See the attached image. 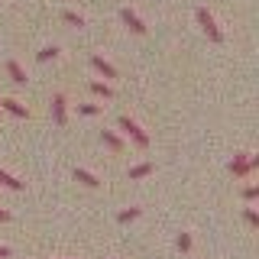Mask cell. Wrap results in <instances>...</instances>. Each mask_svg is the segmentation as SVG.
I'll list each match as a JSON object with an SVG mask.
<instances>
[{"mask_svg": "<svg viewBox=\"0 0 259 259\" xmlns=\"http://www.w3.org/2000/svg\"><path fill=\"white\" fill-rule=\"evenodd\" d=\"M194 16H198V26L207 32V39H210V42H217V46H221V42H224V32H221V26H217L214 13H210L207 7H198V13H194Z\"/></svg>", "mask_w": 259, "mask_h": 259, "instance_id": "1", "label": "cell"}, {"mask_svg": "<svg viewBox=\"0 0 259 259\" xmlns=\"http://www.w3.org/2000/svg\"><path fill=\"white\" fill-rule=\"evenodd\" d=\"M120 130H123L130 140L140 146V149H146V146H149V136H146V130H143L140 123H136L133 117H120Z\"/></svg>", "mask_w": 259, "mask_h": 259, "instance_id": "2", "label": "cell"}, {"mask_svg": "<svg viewBox=\"0 0 259 259\" xmlns=\"http://www.w3.org/2000/svg\"><path fill=\"white\" fill-rule=\"evenodd\" d=\"M120 20H123L126 26H130V32H136V36H146V29H149V26L140 20V16H136V10H130V7H123V10H120Z\"/></svg>", "mask_w": 259, "mask_h": 259, "instance_id": "3", "label": "cell"}, {"mask_svg": "<svg viewBox=\"0 0 259 259\" xmlns=\"http://www.w3.org/2000/svg\"><path fill=\"white\" fill-rule=\"evenodd\" d=\"M230 172H233V178L253 175V168H249V152H237V156L230 159Z\"/></svg>", "mask_w": 259, "mask_h": 259, "instance_id": "4", "label": "cell"}, {"mask_svg": "<svg viewBox=\"0 0 259 259\" xmlns=\"http://www.w3.org/2000/svg\"><path fill=\"white\" fill-rule=\"evenodd\" d=\"M52 120H55V126H65V123H68V107H65V94H55V97H52Z\"/></svg>", "mask_w": 259, "mask_h": 259, "instance_id": "5", "label": "cell"}, {"mask_svg": "<svg viewBox=\"0 0 259 259\" xmlns=\"http://www.w3.org/2000/svg\"><path fill=\"white\" fill-rule=\"evenodd\" d=\"M0 107H4L7 113H13V117H29L26 104H20L16 97H4V101H0Z\"/></svg>", "mask_w": 259, "mask_h": 259, "instance_id": "6", "label": "cell"}, {"mask_svg": "<svg viewBox=\"0 0 259 259\" xmlns=\"http://www.w3.org/2000/svg\"><path fill=\"white\" fill-rule=\"evenodd\" d=\"M7 75H10V81H13V84H26V71H23V65L20 62H16V59H10V62H7Z\"/></svg>", "mask_w": 259, "mask_h": 259, "instance_id": "7", "label": "cell"}, {"mask_svg": "<svg viewBox=\"0 0 259 259\" xmlns=\"http://www.w3.org/2000/svg\"><path fill=\"white\" fill-rule=\"evenodd\" d=\"M101 143L107 146L110 152H123V140H120L117 133H110V130H101Z\"/></svg>", "mask_w": 259, "mask_h": 259, "instance_id": "8", "label": "cell"}, {"mask_svg": "<svg viewBox=\"0 0 259 259\" xmlns=\"http://www.w3.org/2000/svg\"><path fill=\"white\" fill-rule=\"evenodd\" d=\"M91 65H94V71H101L104 78H117V68H113L110 62H104V55H91Z\"/></svg>", "mask_w": 259, "mask_h": 259, "instance_id": "9", "label": "cell"}, {"mask_svg": "<svg viewBox=\"0 0 259 259\" xmlns=\"http://www.w3.org/2000/svg\"><path fill=\"white\" fill-rule=\"evenodd\" d=\"M0 185H4V188H10V191H23V188H26V182H20V178L10 175L7 168H0Z\"/></svg>", "mask_w": 259, "mask_h": 259, "instance_id": "10", "label": "cell"}, {"mask_svg": "<svg viewBox=\"0 0 259 259\" xmlns=\"http://www.w3.org/2000/svg\"><path fill=\"white\" fill-rule=\"evenodd\" d=\"M146 175H152V162H140V165L130 168V182H140V178H146Z\"/></svg>", "mask_w": 259, "mask_h": 259, "instance_id": "11", "label": "cell"}, {"mask_svg": "<svg viewBox=\"0 0 259 259\" xmlns=\"http://www.w3.org/2000/svg\"><path fill=\"white\" fill-rule=\"evenodd\" d=\"M75 178H78L81 185H88V188H97V185H101V182H97V175L88 172V168H75Z\"/></svg>", "mask_w": 259, "mask_h": 259, "instance_id": "12", "label": "cell"}, {"mask_svg": "<svg viewBox=\"0 0 259 259\" xmlns=\"http://www.w3.org/2000/svg\"><path fill=\"white\" fill-rule=\"evenodd\" d=\"M91 91L97 97H104V101H110V97H113V88L107 84V81H91Z\"/></svg>", "mask_w": 259, "mask_h": 259, "instance_id": "13", "label": "cell"}, {"mask_svg": "<svg viewBox=\"0 0 259 259\" xmlns=\"http://www.w3.org/2000/svg\"><path fill=\"white\" fill-rule=\"evenodd\" d=\"M140 214H143V207H126V210H120V214H117V221L120 224H130V221H136Z\"/></svg>", "mask_w": 259, "mask_h": 259, "instance_id": "14", "label": "cell"}, {"mask_svg": "<svg viewBox=\"0 0 259 259\" xmlns=\"http://www.w3.org/2000/svg\"><path fill=\"white\" fill-rule=\"evenodd\" d=\"M62 20H65V23H71V26H78V29L84 26V16L75 13V10H65V13H62Z\"/></svg>", "mask_w": 259, "mask_h": 259, "instance_id": "15", "label": "cell"}, {"mask_svg": "<svg viewBox=\"0 0 259 259\" xmlns=\"http://www.w3.org/2000/svg\"><path fill=\"white\" fill-rule=\"evenodd\" d=\"M49 59H59V49H55V46H46L42 52L36 55V62H49Z\"/></svg>", "mask_w": 259, "mask_h": 259, "instance_id": "16", "label": "cell"}, {"mask_svg": "<svg viewBox=\"0 0 259 259\" xmlns=\"http://www.w3.org/2000/svg\"><path fill=\"white\" fill-rule=\"evenodd\" d=\"M175 246L182 249V253H188V249H191V233H178V237H175Z\"/></svg>", "mask_w": 259, "mask_h": 259, "instance_id": "17", "label": "cell"}, {"mask_svg": "<svg viewBox=\"0 0 259 259\" xmlns=\"http://www.w3.org/2000/svg\"><path fill=\"white\" fill-rule=\"evenodd\" d=\"M104 107L101 104H78V113H84V117H94V113H101Z\"/></svg>", "mask_w": 259, "mask_h": 259, "instance_id": "18", "label": "cell"}, {"mask_svg": "<svg viewBox=\"0 0 259 259\" xmlns=\"http://www.w3.org/2000/svg\"><path fill=\"white\" fill-rule=\"evenodd\" d=\"M243 221H246L249 227H259V214H256L253 207H246V210H243Z\"/></svg>", "mask_w": 259, "mask_h": 259, "instance_id": "19", "label": "cell"}, {"mask_svg": "<svg viewBox=\"0 0 259 259\" xmlns=\"http://www.w3.org/2000/svg\"><path fill=\"white\" fill-rule=\"evenodd\" d=\"M259 198V185H246L243 188V201H256Z\"/></svg>", "mask_w": 259, "mask_h": 259, "instance_id": "20", "label": "cell"}, {"mask_svg": "<svg viewBox=\"0 0 259 259\" xmlns=\"http://www.w3.org/2000/svg\"><path fill=\"white\" fill-rule=\"evenodd\" d=\"M4 221H10V210H4V207H0V224H4Z\"/></svg>", "mask_w": 259, "mask_h": 259, "instance_id": "21", "label": "cell"}, {"mask_svg": "<svg viewBox=\"0 0 259 259\" xmlns=\"http://www.w3.org/2000/svg\"><path fill=\"white\" fill-rule=\"evenodd\" d=\"M10 256V246H0V259H7Z\"/></svg>", "mask_w": 259, "mask_h": 259, "instance_id": "22", "label": "cell"}]
</instances>
